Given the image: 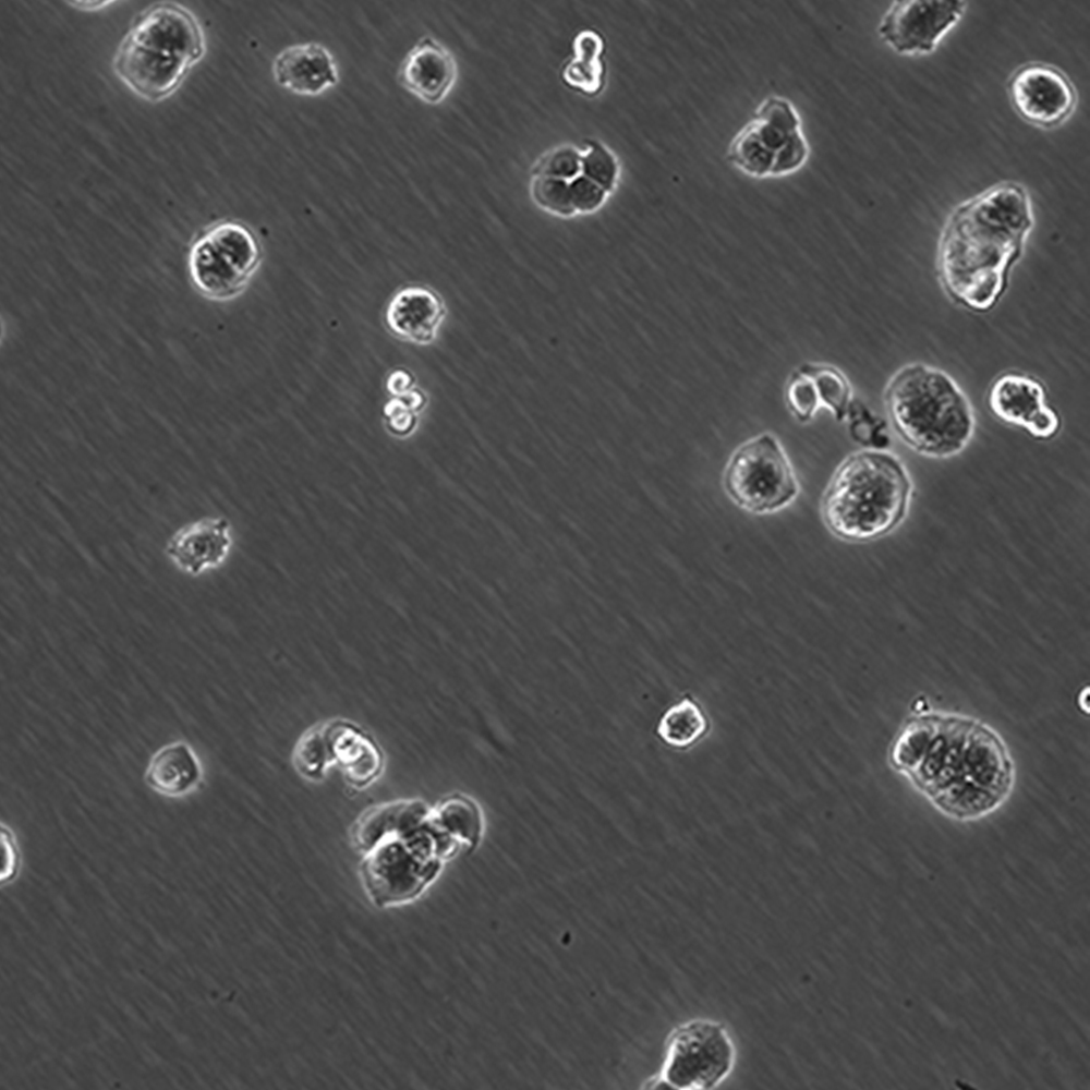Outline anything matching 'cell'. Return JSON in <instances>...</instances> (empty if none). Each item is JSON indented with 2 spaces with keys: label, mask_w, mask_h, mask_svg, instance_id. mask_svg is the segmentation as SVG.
Listing matches in <instances>:
<instances>
[{
  "label": "cell",
  "mask_w": 1090,
  "mask_h": 1090,
  "mask_svg": "<svg viewBox=\"0 0 1090 1090\" xmlns=\"http://www.w3.org/2000/svg\"><path fill=\"white\" fill-rule=\"evenodd\" d=\"M292 764L303 778L317 782L332 764L324 723L306 730L295 743Z\"/></svg>",
  "instance_id": "25"
},
{
  "label": "cell",
  "mask_w": 1090,
  "mask_h": 1090,
  "mask_svg": "<svg viewBox=\"0 0 1090 1090\" xmlns=\"http://www.w3.org/2000/svg\"><path fill=\"white\" fill-rule=\"evenodd\" d=\"M706 727V718L700 707L690 699H683L664 713L657 732L666 743L683 748L695 742Z\"/></svg>",
  "instance_id": "23"
},
{
  "label": "cell",
  "mask_w": 1090,
  "mask_h": 1090,
  "mask_svg": "<svg viewBox=\"0 0 1090 1090\" xmlns=\"http://www.w3.org/2000/svg\"><path fill=\"white\" fill-rule=\"evenodd\" d=\"M988 405L998 420L1025 429L1036 439H1052L1061 431V416L1049 404L1045 386L1031 375L1001 374L990 386Z\"/></svg>",
  "instance_id": "12"
},
{
  "label": "cell",
  "mask_w": 1090,
  "mask_h": 1090,
  "mask_svg": "<svg viewBox=\"0 0 1090 1090\" xmlns=\"http://www.w3.org/2000/svg\"><path fill=\"white\" fill-rule=\"evenodd\" d=\"M432 808L419 799L378 804L365 811L353 826V840L366 853L380 840L410 831L425 822Z\"/></svg>",
  "instance_id": "18"
},
{
  "label": "cell",
  "mask_w": 1090,
  "mask_h": 1090,
  "mask_svg": "<svg viewBox=\"0 0 1090 1090\" xmlns=\"http://www.w3.org/2000/svg\"><path fill=\"white\" fill-rule=\"evenodd\" d=\"M262 262V246L244 223L225 220L202 231L187 253L194 289L213 301H228L249 286Z\"/></svg>",
  "instance_id": "7"
},
{
  "label": "cell",
  "mask_w": 1090,
  "mask_h": 1090,
  "mask_svg": "<svg viewBox=\"0 0 1090 1090\" xmlns=\"http://www.w3.org/2000/svg\"><path fill=\"white\" fill-rule=\"evenodd\" d=\"M727 159L739 171L751 178H772L774 156L761 144L747 124L730 142Z\"/></svg>",
  "instance_id": "26"
},
{
  "label": "cell",
  "mask_w": 1090,
  "mask_h": 1090,
  "mask_svg": "<svg viewBox=\"0 0 1090 1090\" xmlns=\"http://www.w3.org/2000/svg\"><path fill=\"white\" fill-rule=\"evenodd\" d=\"M201 766L185 742H174L158 750L146 768L145 780L157 792L181 796L192 790L201 779Z\"/></svg>",
  "instance_id": "19"
},
{
  "label": "cell",
  "mask_w": 1090,
  "mask_h": 1090,
  "mask_svg": "<svg viewBox=\"0 0 1090 1090\" xmlns=\"http://www.w3.org/2000/svg\"><path fill=\"white\" fill-rule=\"evenodd\" d=\"M332 759L352 787L363 789L382 774L384 756L378 744L363 729L344 719L324 723Z\"/></svg>",
  "instance_id": "16"
},
{
  "label": "cell",
  "mask_w": 1090,
  "mask_h": 1090,
  "mask_svg": "<svg viewBox=\"0 0 1090 1090\" xmlns=\"http://www.w3.org/2000/svg\"><path fill=\"white\" fill-rule=\"evenodd\" d=\"M532 201L544 211L560 218L576 216L571 205L569 181L546 175H532L530 183Z\"/></svg>",
  "instance_id": "29"
},
{
  "label": "cell",
  "mask_w": 1090,
  "mask_h": 1090,
  "mask_svg": "<svg viewBox=\"0 0 1090 1090\" xmlns=\"http://www.w3.org/2000/svg\"><path fill=\"white\" fill-rule=\"evenodd\" d=\"M457 77L458 65L453 55L432 36L420 38L398 70L401 86L428 105L444 101Z\"/></svg>",
  "instance_id": "13"
},
{
  "label": "cell",
  "mask_w": 1090,
  "mask_h": 1090,
  "mask_svg": "<svg viewBox=\"0 0 1090 1090\" xmlns=\"http://www.w3.org/2000/svg\"><path fill=\"white\" fill-rule=\"evenodd\" d=\"M581 173V150L571 145H561L547 152L536 161L532 171L533 175L566 181H571Z\"/></svg>",
  "instance_id": "31"
},
{
  "label": "cell",
  "mask_w": 1090,
  "mask_h": 1090,
  "mask_svg": "<svg viewBox=\"0 0 1090 1090\" xmlns=\"http://www.w3.org/2000/svg\"><path fill=\"white\" fill-rule=\"evenodd\" d=\"M966 7L967 2L960 0L895 1L884 14L877 32L897 53H930L961 19Z\"/></svg>",
  "instance_id": "10"
},
{
  "label": "cell",
  "mask_w": 1090,
  "mask_h": 1090,
  "mask_svg": "<svg viewBox=\"0 0 1090 1090\" xmlns=\"http://www.w3.org/2000/svg\"><path fill=\"white\" fill-rule=\"evenodd\" d=\"M569 193L576 216L597 211L605 205L610 195L582 173L569 181Z\"/></svg>",
  "instance_id": "32"
},
{
  "label": "cell",
  "mask_w": 1090,
  "mask_h": 1090,
  "mask_svg": "<svg viewBox=\"0 0 1090 1090\" xmlns=\"http://www.w3.org/2000/svg\"><path fill=\"white\" fill-rule=\"evenodd\" d=\"M1007 92L1015 111L1045 130L1066 122L1077 104L1076 89L1065 73L1042 62L1019 66L1007 82Z\"/></svg>",
  "instance_id": "11"
},
{
  "label": "cell",
  "mask_w": 1090,
  "mask_h": 1090,
  "mask_svg": "<svg viewBox=\"0 0 1090 1090\" xmlns=\"http://www.w3.org/2000/svg\"><path fill=\"white\" fill-rule=\"evenodd\" d=\"M800 368L812 378L821 405L828 409L837 421H844L852 401L846 375L825 364H803Z\"/></svg>",
  "instance_id": "24"
},
{
  "label": "cell",
  "mask_w": 1090,
  "mask_h": 1090,
  "mask_svg": "<svg viewBox=\"0 0 1090 1090\" xmlns=\"http://www.w3.org/2000/svg\"><path fill=\"white\" fill-rule=\"evenodd\" d=\"M723 486L735 505L766 514L790 505L799 494V481L788 455L770 433L742 443L730 456Z\"/></svg>",
  "instance_id": "8"
},
{
  "label": "cell",
  "mask_w": 1090,
  "mask_h": 1090,
  "mask_svg": "<svg viewBox=\"0 0 1090 1090\" xmlns=\"http://www.w3.org/2000/svg\"><path fill=\"white\" fill-rule=\"evenodd\" d=\"M384 413L387 428L393 435L408 436L414 431L419 412L402 398L397 397L387 403Z\"/></svg>",
  "instance_id": "33"
},
{
  "label": "cell",
  "mask_w": 1090,
  "mask_h": 1090,
  "mask_svg": "<svg viewBox=\"0 0 1090 1090\" xmlns=\"http://www.w3.org/2000/svg\"><path fill=\"white\" fill-rule=\"evenodd\" d=\"M205 51V35L193 13L181 4L161 2L135 17L112 68L135 95L158 102L178 89Z\"/></svg>",
  "instance_id": "5"
},
{
  "label": "cell",
  "mask_w": 1090,
  "mask_h": 1090,
  "mask_svg": "<svg viewBox=\"0 0 1090 1090\" xmlns=\"http://www.w3.org/2000/svg\"><path fill=\"white\" fill-rule=\"evenodd\" d=\"M86 2L88 4H86L85 1H72V2H69V3H73L74 7L81 8L83 10H92V9H94V7H95V9H99V8L104 7V5H107V4L111 3V1H86Z\"/></svg>",
  "instance_id": "36"
},
{
  "label": "cell",
  "mask_w": 1090,
  "mask_h": 1090,
  "mask_svg": "<svg viewBox=\"0 0 1090 1090\" xmlns=\"http://www.w3.org/2000/svg\"><path fill=\"white\" fill-rule=\"evenodd\" d=\"M1 877H11L17 864V851L12 833L7 827H1Z\"/></svg>",
  "instance_id": "34"
},
{
  "label": "cell",
  "mask_w": 1090,
  "mask_h": 1090,
  "mask_svg": "<svg viewBox=\"0 0 1090 1090\" xmlns=\"http://www.w3.org/2000/svg\"><path fill=\"white\" fill-rule=\"evenodd\" d=\"M1033 223L1030 195L1014 181L994 184L959 204L937 244L936 270L945 293L972 312L994 308Z\"/></svg>",
  "instance_id": "2"
},
{
  "label": "cell",
  "mask_w": 1090,
  "mask_h": 1090,
  "mask_svg": "<svg viewBox=\"0 0 1090 1090\" xmlns=\"http://www.w3.org/2000/svg\"><path fill=\"white\" fill-rule=\"evenodd\" d=\"M604 52L605 43L598 33L592 29L578 33L573 40V58L561 71L565 84L590 97L598 95L606 81Z\"/></svg>",
  "instance_id": "20"
},
{
  "label": "cell",
  "mask_w": 1090,
  "mask_h": 1090,
  "mask_svg": "<svg viewBox=\"0 0 1090 1090\" xmlns=\"http://www.w3.org/2000/svg\"><path fill=\"white\" fill-rule=\"evenodd\" d=\"M582 174L597 183L609 194L616 189L620 178V166L616 155L603 143L589 140L581 152Z\"/></svg>",
  "instance_id": "28"
},
{
  "label": "cell",
  "mask_w": 1090,
  "mask_h": 1090,
  "mask_svg": "<svg viewBox=\"0 0 1090 1090\" xmlns=\"http://www.w3.org/2000/svg\"><path fill=\"white\" fill-rule=\"evenodd\" d=\"M884 403L896 434L921 456L952 458L973 437L972 404L957 382L938 367L924 363L900 367L885 387Z\"/></svg>",
  "instance_id": "4"
},
{
  "label": "cell",
  "mask_w": 1090,
  "mask_h": 1090,
  "mask_svg": "<svg viewBox=\"0 0 1090 1090\" xmlns=\"http://www.w3.org/2000/svg\"><path fill=\"white\" fill-rule=\"evenodd\" d=\"M387 387L392 395L400 397L413 389V379L408 372L398 371L390 375Z\"/></svg>",
  "instance_id": "35"
},
{
  "label": "cell",
  "mask_w": 1090,
  "mask_h": 1090,
  "mask_svg": "<svg viewBox=\"0 0 1090 1090\" xmlns=\"http://www.w3.org/2000/svg\"><path fill=\"white\" fill-rule=\"evenodd\" d=\"M747 125L774 156V161L778 152L802 133L797 109L788 99L780 96L765 98Z\"/></svg>",
  "instance_id": "21"
},
{
  "label": "cell",
  "mask_w": 1090,
  "mask_h": 1090,
  "mask_svg": "<svg viewBox=\"0 0 1090 1090\" xmlns=\"http://www.w3.org/2000/svg\"><path fill=\"white\" fill-rule=\"evenodd\" d=\"M231 545L225 519H204L178 531L167 544L171 559L186 572L197 574L219 565Z\"/></svg>",
  "instance_id": "17"
},
{
  "label": "cell",
  "mask_w": 1090,
  "mask_h": 1090,
  "mask_svg": "<svg viewBox=\"0 0 1090 1090\" xmlns=\"http://www.w3.org/2000/svg\"><path fill=\"white\" fill-rule=\"evenodd\" d=\"M911 494L910 474L898 456L863 448L832 474L821 501L822 519L844 541H874L904 521Z\"/></svg>",
  "instance_id": "3"
},
{
  "label": "cell",
  "mask_w": 1090,
  "mask_h": 1090,
  "mask_svg": "<svg viewBox=\"0 0 1090 1090\" xmlns=\"http://www.w3.org/2000/svg\"><path fill=\"white\" fill-rule=\"evenodd\" d=\"M275 82L301 96H317L339 80L330 51L318 43L298 44L281 50L272 62Z\"/></svg>",
  "instance_id": "15"
},
{
  "label": "cell",
  "mask_w": 1090,
  "mask_h": 1090,
  "mask_svg": "<svg viewBox=\"0 0 1090 1090\" xmlns=\"http://www.w3.org/2000/svg\"><path fill=\"white\" fill-rule=\"evenodd\" d=\"M434 822L469 850L480 843L484 819L480 806L465 795H452L432 808Z\"/></svg>",
  "instance_id": "22"
},
{
  "label": "cell",
  "mask_w": 1090,
  "mask_h": 1090,
  "mask_svg": "<svg viewBox=\"0 0 1090 1090\" xmlns=\"http://www.w3.org/2000/svg\"><path fill=\"white\" fill-rule=\"evenodd\" d=\"M850 438L864 449L885 450L891 445L887 423L862 401L852 399L846 417Z\"/></svg>",
  "instance_id": "27"
},
{
  "label": "cell",
  "mask_w": 1090,
  "mask_h": 1090,
  "mask_svg": "<svg viewBox=\"0 0 1090 1090\" xmlns=\"http://www.w3.org/2000/svg\"><path fill=\"white\" fill-rule=\"evenodd\" d=\"M446 316V305L434 290L422 286L402 288L390 299L385 322L398 338L417 346L432 343Z\"/></svg>",
  "instance_id": "14"
},
{
  "label": "cell",
  "mask_w": 1090,
  "mask_h": 1090,
  "mask_svg": "<svg viewBox=\"0 0 1090 1090\" xmlns=\"http://www.w3.org/2000/svg\"><path fill=\"white\" fill-rule=\"evenodd\" d=\"M462 844L432 819L404 833L389 836L365 855L362 874L372 899L379 906L415 898L438 874L445 860Z\"/></svg>",
  "instance_id": "6"
},
{
  "label": "cell",
  "mask_w": 1090,
  "mask_h": 1090,
  "mask_svg": "<svg viewBox=\"0 0 1090 1090\" xmlns=\"http://www.w3.org/2000/svg\"><path fill=\"white\" fill-rule=\"evenodd\" d=\"M732 1062L734 1047L723 1026L693 1020L673 1033L662 1080L674 1089H711Z\"/></svg>",
  "instance_id": "9"
},
{
  "label": "cell",
  "mask_w": 1090,
  "mask_h": 1090,
  "mask_svg": "<svg viewBox=\"0 0 1090 1090\" xmlns=\"http://www.w3.org/2000/svg\"><path fill=\"white\" fill-rule=\"evenodd\" d=\"M887 760L937 812L962 823L998 811L1016 785V765L1002 735L954 711L911 712L894 735Z\"/></svg>",
  "instance_id": "1"
},
{
  "label": "cell",
  "mask_w": 1090,
  "mask_h": 1090,
  "mask_svg": "<svg viewBox=\"0 0 1090 1090\" xmlns=\"http://www.w3.org/2000/svg\"><path fill=\"white\" fill-rule=\"evenodd\" d=\"M785 400L789 411L800 422H809L822 407L812 378L801 368L788 379Z\"/></svg>",
  "instance_id": "30"
}]
</instances>
